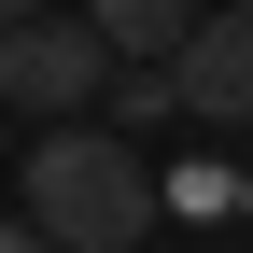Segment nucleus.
I'll list each match as a JSON object with an SVG mask.
<instances>
[{"instance_id":"0eeeda50","label":"nucleus","mask_w":253,"mask_h":253,"mask_svg":"<svg viewBox=\"0 0 253 253\" xmlns=\"http://www.w3.org/2000/svg\"><path fill=\"white\" fill-rule=\"evenodd\" d=\"M0 253H56V239H42V225H28V211H14V225H0Z\"/></svg>"},{"instance_id":"7ed1b4c3","label":"nucleus","mask_w":253,"mask_h":253,"mask_svg":"<svg viewBox=\"0 0 253 253\" xmlns=\"http://www.w3.org/2000/svg\"><path fill=\"white\" fill-rule=\"evenodd\" d=\"M169 84H183V113H197V126H253V14H225V0H211L197 42L169 56Z\"/></svg>"},{"instance_id":"1a4fd4ad","label":"nucleus","mask_w":253,"mask_h":253,"mask_svg":"<svg viewBox=\"0 0 253 253\" xmlns=\"http://www.w3.org/2000/svg\"><path fill=\"white\" fill-rule=\"evenodd\" d=\"M225 14H253V0H225Z\"/></svg>"},{"instance_id":"39448f33","label":"nucleus","mask_w":253,"mask_h":253,"mask_svg":"<svg viewBox=\"0 0 253 253\" xmlns=\"http://www.w3.org/2000/svg\"><path fill=\"white\" fill-rule=\"evenodd\" d=\"M155 183H169V211H197V225L239 211V169H211V155H183V169H155Z\"/></svg>"},{"instance_id":"20e7f679","label":"nucleus","mask_w":253,"mask_h":253,"mask_svg":"<svg viewBox=\"0 0 253 253\" xmlns=\"http://www.w3.org/2000/svg\"><path fill=\"white\" fill-rule=\"evenodd\" d=\"M84 14H99V42L126 71H169V56L197 42V0H84Z\"/></svg>"},{"instance_id":"9d476101","label":"nucleus","mask_w":253,"mask_h":253,"mask_svg":"<svg viewBox=\"0 0 253 253\" xmlns=\"http://www.w3.org/2000/svg\"><path fill=\"white\" fill-rule=\"evenodd\" d=\"M239 211H253V183H239Z\"/></svg>"},{"instance_id":"f257e3e1","label":"nucleus","mask_w":253,"mask_h":253,"mask_svg":"<svg viewBox=\"0 0 253 253\" xmlns=\"http://www.w3.org/2000/svg\"><path fill=\"white\" fill-rule=\"evenodd\" d=\"M155 211H169V183L141 169V141H113V126H42V155H28V225L56 253H141Z\"/></svg>"},{"instance_id":"423d86ee","label":"nucleus","mask_w":253,"mask_h":253,"mask_svg":"<svg viewBox=\"0 0 253 253\" xmlns=\"http://www.w3.org/2000/svg\"><path fill=\"white\" fill-rule=\"evenodd\" d=\"M155 113H183V84H169V71H113V141L155 126Z\"/></svg>"},{"instance_id":"6e6552de","label":"nucleus","mask_w":253,"mask_h":253,"mask_svg":"<svg viewBox=\"0 0 253 253\" xmlns=\"http://www.w3.org/2000/svg\"><path fill=\"white\" fill-rule=\"evenodd\" d=\"M28 14H42V0H0V28H28Z\"/></svg>"},{"instance_id":"f03ea898","label":"nucleus","mask_w":253,"mask_h":253,"mask_svg":"<svg viewBox=\"0 0 253 253\" xmlns=\"http://www.w3.org/2000/svg\"><path fill=\"white\" fill-rule=\"evenodd\" d=\"M126 56L99 42V14H28L0 28V113H42V126H84V99H113Z\"/></svg>"}]
</instances>
